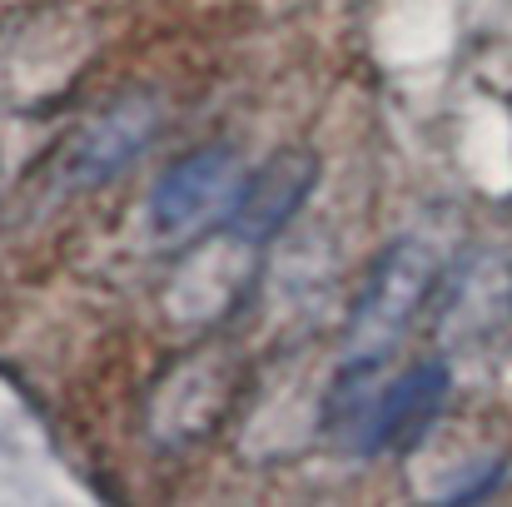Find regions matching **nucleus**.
<instances>
[{"instance_id":"obj_1","label":"nucleus","mask_w":512,"mask_h":507,"mask_svg":"<svg viewBox=\"0 0 512 507\" xmlns=\"http://www.w3.org/2000/svg\"><path fill=\"white\" fill-rule=\"evenodd\" d=\"M428 284H433V259L423 244L403 239V244H388L383 259L373 264L358 304H353V319H348V343L358 358H378L383 348H393V338L408 329V319L418 314V304L428 299Z\"/></svg>"},{"instance_id":"obj_2","label":"nucleus","mask_w":512,"mask_h":507,"mask_svg":"<svg viewBox=\"0 0 512 507\" xmlns=\"http://www.w3.org/2000/svg\"><path fill=\"white\" fill-rule=\"evenodd\" d=\"M239 184H244V169H239V155L229 145H204V150L184 155L150 194L155 234L184 239V234H199L214 219H229Z\"/></svg>"},{"instance_id":"obj_3","label":"nucleus","mask_w":512,"mask_h":507,"mask_svg":"<svg viewBox=\"0 0 512 507\" xmlns=\"http://www.w3.org/2000/svg\"><path fill=\"white\" fill-rule=\"evenodd\" d=\"M448 368L443 363H418L413 373L393 378L383 393H358L353 408H343V438L348 453H378L398 438H413L448 398Z\"/></svg>"},{"instance_id":"obj_4","label":"nucleus","mask_w":512,"mask_h":507,"mask_svg":"<svg viewBox=\"0 0 512 507\" xmlns=\"http://www.w3.org/2000/svg\"><path fill=\"white\" fill-rule=\"evenodd\" d=\"M155 130H160V110H155L145 95L110 105L105 115H95V120L75 135V145H70V155H65V179H70L75 189H85V184H90V189H95V184H110L120 169H130L145 155V145L155 140Z\"/></svg>"},{"instance_id":"obj_5","label":"nucleus","mask_w":512,"mask_h":507,"mask_svg":"<svg viewBox=\"0 0 512 507\" xmlns=\"http://www.w3.org/2000/svg\"><path fill=\"white\" fill-rule=\"evenodd\" d=\"M314 179H319L314 155H299V150H284V155H274L264 169L244 174L239 199H234V209H229V239L259 244V239L279 234V229L294 219V209L309 199Z\"/></svg>"}]
</instances>
